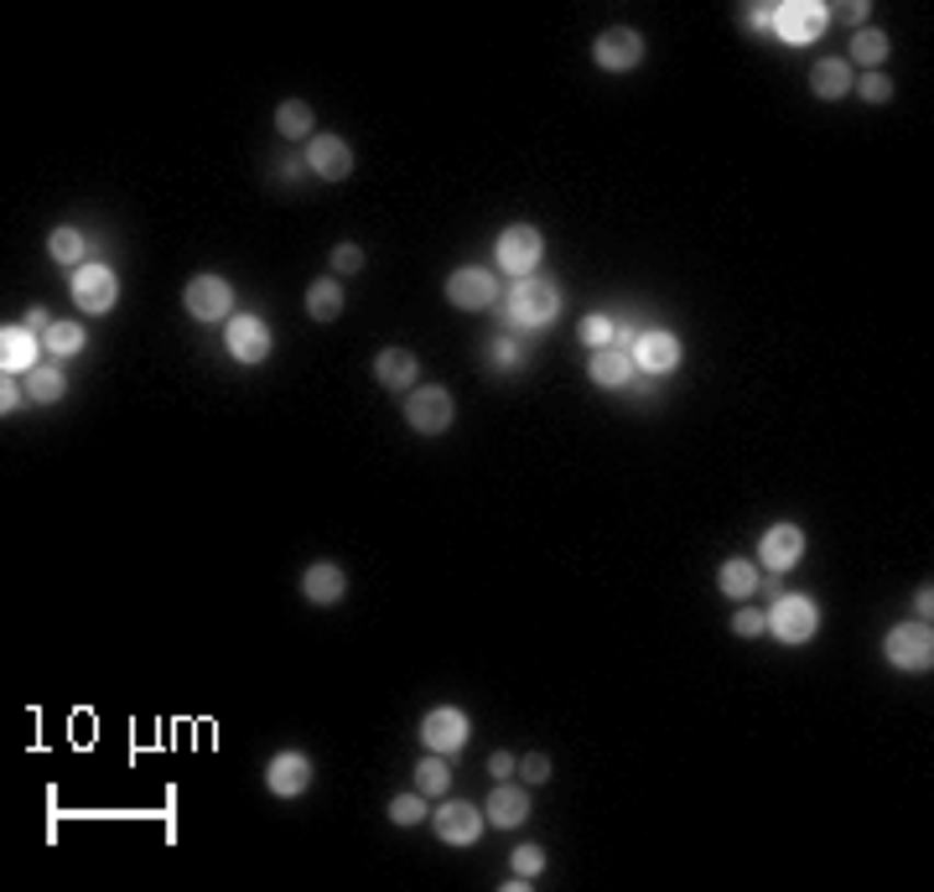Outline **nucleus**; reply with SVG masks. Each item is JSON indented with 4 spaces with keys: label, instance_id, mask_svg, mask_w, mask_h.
I'll use <instances>...</instances> for the list:
<instances>
[{
    "label": "nucleus",
    "instance_id": "21",
    "mask_svg": "<svg viewBox=\"0 0 934 892\" xmlns=\"http://www.w3.org/2000/svg\"><path fill=\"white\" fill-rule=\"evenodd\" d=\"M483 814H488V825H504V831H515V825H524V820H530V793H524V789H509V784H498V789L488 793Z\"/></svg>",
    "mask_w": 934,
    "mask_h": 892
},
{
    "label": "nucleus",
    "instance_id": "27",
    "mask_svg": "<svg viewBox=\"0 0 934 892\" xmlns=\"http://www.w3.org/2000/svg\"><path fill=\"white\" fill-rule=\"evenodd\" d=\"M307 317L312 322H338L343 317V280H318L307 291Z\"/></svg>",
    "mask_w": 934,
    "mask_h": 892
},
{
    "label": "nucleus",
    "instance_id": "38",
    "mask_svg": "<svg viewBox=\"0 0 934 892\" xmlns=\"http://www.w3.org/2000/svg\"><path fill=\"white\" fill-rule=\"evenodd\" d=\"M519 774L530 778V784H551V757H545V753L519 757Z\"/></svg>",
    "mask_w": 934,
    "mask_h": 892
},
{
    "label": "nucleus",
    "instance_id": "32",
    "mask_svg": "<svg viewBox=\"0 0 934 892\" xmlns=\"http://www.w3.org/2000/svg\"><path fill=\"white\" fill-rule=\"evenodd\" d=\"M852 89H856V94H862L867 104H888V100H893V79H888L883 68H873V73H862V79H856Z\"/></svg>",
    "mask_w": 934,
    "mask_h": 892
},
{
    "label": "nucleus",
    "instance_id": "42",
    "mask_svg": "<svg viewBox=\"0 0 934 892\" xmlns=\"http://www.w3.org/2000/svg\"><path fill=\"white\" fill-rule=\"evenodd\" d=\"M488 774H494V778H509V774H519V757H509V753H494V757H488Z\"/></svg>",
    "mask_w": 934,
    "mask_h": 892
},
{
    "label": "nucleus",
    "instance_id": "33",
    "mask_svg": "<svg viewBox=\"0 0 934 892\" xmlns=\"http://www.w3.org/2000/svg\"><path fill=\"white\" fill-rule=\"evenodd\" d=\"M390 820L395 825H420L426 820V793H395L390 799Z\"/></svg>",
    "mask_w": 934,
    "mask_h": 892
},
{
    "label": "nucleus",
    "instance_id": "6",
    "mask_svg": "<svg viewBox=\"0 0 934 892\" xmlns=\"http://www.w3.org/2000/svg\"><path fill=\"white\" fill-rule=\"evenodd\" d=\"M420 742H426V753L452 757L473 742V721L458 706H437V711H426V721H420Z\"/></svg>",
    "mask_w": 934,
    "mask_h": 892
},
{
    "label": "nucleus",
    "instance_id": "14",
    "mask_svg": "<svg viewBox=\"0 0 934 892\" xmlns=\"http://www.w3.org/2000/svg\"><path fill=\"white\" fill-rule=\"evenodd\" d=\"M680 337L676 333H644L634 343V369L638 374H649V379H659V374H676L680 369Z\"/></svg>",
    "mask_w": 934,
    "mask_h": 892
},
{
    "label": "nucleus",
    "instance_id": "1",
    "mask_svg": "<svg viewBox=\"0 0 934 892\" xmlns=\"http://www.w3.org/2000/svg\"><path fill=\"white\" fill-rule=\"evenodd\" d=\"M556 317H561V286L556 280H540V276L515 280L509 306H504V322H515V327H545V322H556Z\"/></svg>",
    "mask_w": 934,
    "mask_h": 892
},
{
    "label": "nucleus",
    "instance_id": "3",
    "mask_svg": "<svg viewBox=\"0 0 934 892\" xmlns=\"http://www.w3.org/2000/svg\"><path fill=\"white\" fill-rule=\"evenodd\" d=\"M763 617H769V634H774L779 644H810L816 628H820L816 596H795V592L774 596V613H763Z\"/></svg>",
    "mask_w": 934,
    "mask_h": 892
},
{
    "label": "nucleus",
    "instance_id": "7",
    "mask_svg": "<svg viewBox=\"0 0 934 892\" xmlns=\"http://www.w3.org/2000/svg\"><path fill=\"white\" fill-rule=\"evenodd\" d=\"M592 62L602 73H634L638 62H644V32H634V26H608L592 42Z\"/></svg>",
    "mask_w": 934,
    "mask_h": 892
},
{
    "label": "nucleus",
    "instance_id": "29",
    "mask_svg": "<svg viewBox=\"0 0 934 892\" xmlns=\"http://www.w3.org/2000/svg\"><path fill=\"white\" fill-rule=\"evenodd\" d=\"M312 119H318V115H312V104H307V100H286L276 109V130L286 140H301V136H312Z\"/></svg>",
    "mask_w": 934,
    "mask_h": 892
},
{
    "label": "nucleus",
    "instance_id": "43",
    "mask_svg": "<svg viewBox=\"0 0 934 892\" xmlns=\"http://www.w3.org/2000/svg\"><path fill=\"white\" fill-rule=\"evenodd\" d=\"M21 405V390H16V379L5 374V384H0V410H5V416H11V410H16Z\"/></svg>",
    "mask_w": 934,
    "mask_h": 892
},
{
    "label": "nucleus",
    "instance_id": "5",
    "mask_svg": "<svg viewBox=\"0 0 934 892\" xmlns=\"http://www.w3.org/2000/svg\"><path fill=\"white\" fill-rule=\"evenodd\" d=\"M540 255H545V239H540L535 223H509L494 244L498 270H509V276H530L540 265Z\"/></svg>",
    "mask_w": 934,
    "mask_h": 892
},
{
    "label": "nucleus",
    "instance_id": "40",
    "mask_svg": "<svg viewBox=\"0 0 934 892\" xmlns=\"http://www.w3.org/2000/svg\"><path fill=\"white\" fill-rule=\"evenodd\" d=\"M519 358H524V354H519V343H509V337H498V343H494V363H498V369H519Z\"/></svg>",
    "mask_w": 934,
    "mask_h": 892
},
{
    "label": "nucleus",
    "instance_id": "45",
    "mask_svg": "<svg viewBox=\"0 0 934 892\" xmlns=\"http://www.w3.org/2000/svg\"><path fill=\"white\" fill-rule=\"evenodd\" d=\"M914 607H919V613H924V623H930V607H934V592H930V587H919V596H914Z\"/></svg>",
    "mask_w": 934,
    "mask_h": 892
},
{
    "label": "nucleus",
    "instance_id": "28",
    "mask_svg": "<svg viewBox=\"0 0 934 892\" xmlns=\"http://www.w3.org/2000/svg\"><path fill=\"white\" fill-rule=\"evenodd\" d=\"M62 395H68V379H62V369H53V363H37V369L26 374V399H37V405H58Z\"/></svg>",
    "mask_w": 934,
    "mask_h": 892
},
{
    "label": "nucleus",
    "instance_id": "18",
    "mask_svg": "<svg viewBox=\"0 0 934 892\" xmlns=\"http://www.w3.org/2000/svg\"><path fill=\"white\" fill-rule=\"evenodd\" d=\"M343 592H348V571H343L338 560H318V566L301 571V596H307V602L333 607V602H343Z\"/></svg>",
    "mask_w": 934,
    "mask_h": 892
},
{
    "label": "nucleus",
    "instance_id": "22",
    "mask_svg": "<svg viewBox=\"0 0 934 892\" xmlns=\"http://www.w3.org/2000/svg\"><path fill=\"white\" fill-rule=\"evenodd\" d=\"M634 379V354L629 348H592V384H602V390H623Z\"/></svg>",
    "mask_w": 934,
    "mask_h": 892
},
{
    "label": "nucleus",
    "instance_id": "20",
    "mask_svg": "<svg viewBox=\"0 0 934 892\" xmlns=\"http://www.w3.org/2000/svg\"><path fill=\"white\" fill-rule=\"evenodd\" d=\"M0 363H5V374H32L37 369V333L32 327H5L0 333Z\"/></svg>",
    "mask_w": 934,
    "mask_h": 892
},
{
    "label": "nucleus",
    "instance_id": "37",
    "mask_svg": "<svg viewBox=\"0 0 934 892\" xmlns=\"http://www.w3.org/2000/svg\"><path fill=\"white\" fill-rule=\"evenodd\" d=\"M763 628H769V617L753 613V607H742V613H733V634H737V638H758Z\"/></svg>",
    "mask_w": 934,
    "mask_h": 892
},
{
    "label": "nucleus",
    "instance_id": "30",
    "mask_svg": "<svg viewBox=\"0 0 934 892\" xmlns=\"http://www.w3.org/2000/svg\"><path fill=\"white\" fill-rule=\"evenodd\" d=\"M42 348L53 358H73V354H83V327L79 322H53L47 333H42Z\"/></svg>",
    "mask_w": 934,
    "mask_h": 892
},
{
    "label": "nucleus",
    "instance_id": "17",
    "mask_svg": "<svg viewBox=\"0 0 934 892\" xmlns=\"http://www.w3.org/2000/svg\"><path fill=\"white\" fill-rule=\"evenodd\" d=\"M307 166H312L322 182H343L348 172H354V151H348V140L343 136H312V146H307Z\"/></svg>",
    "mask_w": 934,
    "mask_h": 892
},
{
    "label": "nucleus",
    "instance_id": "13",
    "mask_svg": "<svg viewBox=\"0 0 934 892\" xmlns=\"http://www.w3.org/2000/svg\"><path fill=\"white\" fill-rule=\"evenodd\" d=\"M223 343H229V358H234V363H250V369L270 358V327H265L260 317H229Z\"/></svg>",
    "mask_w": 934,
    "mask_h": 892
},
{
    "label": "nucleus",
    "instance_id": "25",
    "mask_svg": "<svg viewBox=\"0 0 934 892\" xmlns=\"http://www.w3.org/2000/svg\"><path fill=\"white\" fill-rule=\"evenodd\" d=\"M716 587L733 596V602H742V596H753L758 592V560H742V556H733L722 571H716Z\"/></svg>",
    "mask_w": 934,
    "mask_h": 892
},
{
    "label": "nucleus",
    "instance_id": "24",
    "mask_svg": "<svg viewBox=\"0 0 934 892\" xmlns=\"http://www.w3.org/2000/svg\"><path fill=\"white\" fill-rule=\"evenodd\" d=\"M888 53H893V42H888V32L883 26H862V32H852V68H883L888 62Z\"/></svg>",
    "mask_w": 934,
    "mask_h": 892
},
{
    "label": "nucleus",
    "instance_id": "16",
    "mask_svg": "<svg viewBox=\"0 0 934 892\" xmlns=\"http://www.w3.org/2000/svg\"><path fill=\"white\" fill-rule=\"evenodd\" d=\"M265 784H270L276 799H297V793H307V784H312V757L307 753H276L270 757V768H265Z\"/></svg>",
    "mask_w": 934,
    "mask_h": 892
},
{
    "label": "nucleus",
    "instance_id": "35",
    "mask_svg": "<svg viewBox=\"0 0 934 892\" xmlns=\"http://www.w3.org/2000/svg\"><path fill=\"white\" fill-rule=\"evenodd\" d=\"M509 861H515V877H524V882H530V877H540V867H545V852H540L535 841H524V846H519Z\"/></svg>",
    "mask_w": 934,
    "mask_h": 892
},
{
    "label": "nucleus",
    "instance_id": "19",
    "mask_svg": "<svg viewBox=\"0 0 934 892\" xmlns=\"http://www.w3.org/2000/svg\"><path fill=\"white\" fill-rule=\"evenodd\" d=\"M416 374H420V358L411 354V348H384V354L374 358V379L384 384V390H416Z\"/></svg>",
    "mask_w": 934,
    "mask_h": 892
},
{
    "label": "nucleus",
    "instance_id": "9",
    "mask_svg": "<svg viewBox=\"0 0 934 892\" xmlns=\"http://www.w3.org/2000/svg\"><path fill=\"white\" fill-rule=\"evenodd\" d=\"M405 420H411V431H420V437H441L452 426V390H441V384L411 390L405 395Z\"/></svg>",
    "mask_w": 934,
    "mask_h": 892
},
{
    "label": "nucleus",
    "instance_id": "8",
    "mask_svg": "<svg viewBox=\"0 0 934 892\" xmlns=\"http://www.w3.org/2000/svg\"><path fill=\"white\" fill-rule=\"evenodd\" d=\"M883 654L893 670H930L934 664V634L930 623H898L888 644H883Z\"/></svg>",
    "mask_w": 934,
    "mask_h": 892
},
{
    "label": "nucleus",
    "instance_id": "41",
    "mask_svg": "<svg viewBox=\"0 0 934 892\" xmlns=\"http://www.w3.org/2000/svg\"><path fill=\"white\" fill-rule=\"evenodd\" d=\"M867 16H873V5H867V0H852V5H841V21H852L856 32L867 26Z\"/></svg>",
    "mask_w": 934,
    "mask_h": 892
},
{
    "label": "nucleus",
    "instance_id": "34",
    "mask_svg": "<svg viewBox=\"0 0 934 892\" xmlns=\"http://www.w3.org/2000/svg\"><path fill=\"white\" fill-rule=\"evenodd\" d=\"M613 333H618L613 317H602V312H592V317L577 327V337L587 343V348H608V343H613Z\"/></svg>",
    "mask_w": 934,
    "mask_h": 892
},
{
    "label": "nucleus",
    "instance_id": "39",
    "mask_svg": "<svg viewBox=\"0 0 934 892\" xmlns=\"http://www.w3.org/2000/svg\"><path fill=\"white\" fill-rule=\"evenodd\" d=\"M742 21H748L753 32H774V5L753 0V5H742Z\"/></svg>",
    "mask_w": 934,
    "mask_h": 892
},
{
    "label": "nucleus",
    "instance_id": "12",
    "mask_svg": "<svg viewBox=\"0 0 934 892\" xmlns=\"http://www.w3.org/2000/svg\"><path fill=\"white\" fill-rule=\"evenodd\" d=\"M447 301H452L458 312H483V306H494L498 301L494 270H483V265H462V270H452V280H447Z\"/></svg>",
    "mask_w": 934,
    "mask_h": 892
},
{
    "label": "nucleus",
    "instance_id": "4",
    "mask_svg": "<svg viewBox=\"0 0 934 892\" xmlns=\"http://www.w3.org/2000/svg\"><path fill=\"white\" fill-rule=\"evenodd\" d=\"M182 306H187V317L193 322H229L234 317V286L223 276H193L187 280V297H182Z\"/></svg>",
    "mask_w": 934,
    "mask_h": 892
},
{
    "label": "nucleus",
    "instance_id": "11",
    "mask_svg": "<svg viewBox=\"0 0 934 892\" xmlns=\"http://www.w3.org/2000/svg\"><path fill=\"white\" fill-rule=\"evenodd\" d=\"M73 301H79V312H89V317H104V312L119 301L115 270H109V265H79V270H73Z\"/></svg>",
    "mask_w": 934,
    "mask_h": 892
},
{
    "label": "nucleus",
    "instance_id": "44",
    "mask_svg": "<svg viewBox=\"0 0 934 892\" xmlns=\"http://www.w3.org/2000/svg\"><path fill=\"white\" fill-rule=\"evenodd\" d=\"M53 322L58 317H47V306H32V312H26V327H32V333H47Z\"/></svg>",
    "mask_w": 934,
    "mask_h": 892
},
{
    "label": "nucleus",
    "instance_id": "23",
    "mask_svg": "<svg viewBox=\"0 0 934 892\" xmlns=\"http://www.w3.org/2000/svg\"><path fill=\"white\" fill-rule=\"evenodd\" d=\"M852 62L846 58H820L816 73H810V89H816L820 100H846L852 94Z\"/></svg>",
    "mask_w": 934,
    "mask_h": 892
},
{
    "label": "nucleus",
    "instance_id": "31",
    "mask_svg": "<svg viewBox=\"0 0 934 892\" xmlns=\"http://www.w3.org/2000/svg\"><path fill=\"white\" fill-rule=\"evenodd\" d=\"M47 250H53V259H58V265H73V270H79V265H83V250H89V239H83L79 229H68V223H62V229H53Z\"/></svg>",
    "mask_w": 934,
    "mask_h": 892
},
{
    "label": "nucleus",
    "instance_id": "26",
    "mask_svg": "<svg viewBox=\"0 0 934 892\" xmlns=\"http://www.w3.org/2000/svg\"><path fill=\"white\" fill-rule=\"evenodd\" d=\"M416 793H426V799H447V789H452V768H447V757L441 753H426L416 763Z\"/></svg>",
    "mask_w": 934,
    "mask_h": 892
},
{
    "label": "nucleus",
    "instance_id": "10",
    "mask_svg": "<svg viewBox=\"0 0 934 892\" xmlns=\"http://www.w3.org/2000/svg\"><path fill=\"white\" fill-rule=\"evenodd\" d=\"M483 825H488V814L477 810V804H468V799H441L437 814H431V831L447 846H473L477 835H483Z\"/></svg>",
    "mask_w": 934,
    "mask_h": 892
},
{
    "label": "nucleus",
    "instance_id": "2",
    "mask_svg": "<svg viewBox=\"0 0 934 892\" xmlns=\"http://www.w3.org/2000/svg\"><path fill=\"white\" fill-rule=\"evenodd\" d=\"M826 21H831V11L820 0H784V5H774V37L789 42V47H810V42L826 37Z\"/></svg>",
    "mask_w": 934,
    "mask_h": 892
},
{
    "label": "nucleus",
    "instance_id": "15",
    "mask_svg": "<svg viewBox=\"0 0 934 892\" xmlns=\"http://www.w3.org/2000/svg\"><path fill=\"white\" fill-rule=\"evenodd\" d=\"M799 556H805V530L799 524H774V530H763V540H758L763 571H789V566H799Z\"/></svg>",
    "mask_w": 934,
    "mask_h": 892
},
{
    "label": "nucleus",
    "instance_id": "36",
    "mask_svg": "<svg viewBox=\"0 0 934 892\" xmlns=\"http://www.w3.org/2000/svg\"><path fill=\"white\" fill-rule=\"evenodd\" d=\"M333 270H338V276H358V270H364V250H358V244H338V250H333Z\"/></svg>",
    "mask_w": 934,
    "mask_h": 892
}]
</instances>
